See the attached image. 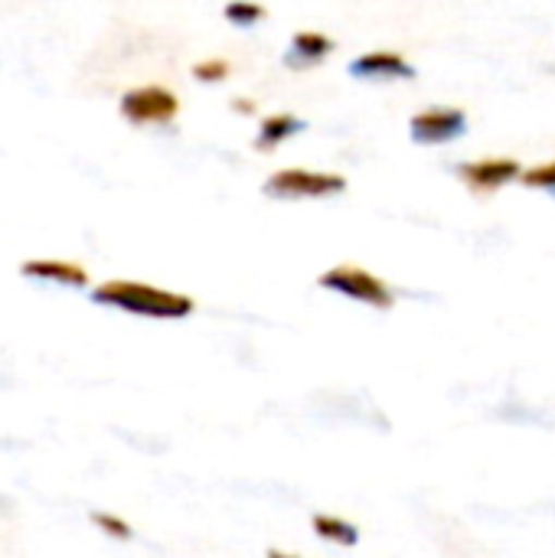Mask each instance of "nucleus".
<instances>
[{
    "label": "nucleus",
    "instance_id": "nucleus-1",
    "mask_svg": "<svg viewBox=\"0 0 555 558\" xmlns=\"http://www.w3.org/2000/svg\"><path fill=\"white\" fill-rule=\"evenodd\" d=\"M92 301L137 314V317H154V320H180V317H190L196 307L193 298L164 291V288H154L144 281H105L95 288Z\"/></svg>",
    "mask_w": 555,
    "mask_h": 558
},
{
    "label": "nucleus",
    "instance_id": "nucleus-2",
    "mask_svg": "<svg viewBox=\"0 0 555 558\" xmlns=\"http://www.w3.org/2000/svg\"><path fill=\"white\" fill-rule=\"evenodd\" d=\"M321 288H327L334 294H343V298H350L357 304L376 307V311H389L396 304L393 288L379 275H373V271H366L360 265H334L330 271L321 275Z\"/></svg>",
    "mask_w": 555,
    "mask_h": 558
},
{
    "label": "nucleus",
    "instance_id": "nucleus-3",
    "mask_svg": "<svg viewBox=\"0 0 555 558\" xmlns=\"http://www.w3.org/2000/svg\"><path fill=\"white\" fill-rule=\"evenodd\" d=\"M343 190H347V180L340 173H321V170H304V167L278 170L265 183V193L275 199H327Z\"/></svg>",
    "mask_w": 555,
    "mask_h": 558
},
{
    "label": "nucleus",
    "instance_id": "nucleus-4",
    "mask_svg": "<svg viewBox=\"0 0 555 558\" xmlns=\"http://www.w3.org/2000/svg\"><path fill=\"white\" fill-rule=\"evenodd\" d=\"M180 111V101L164 85H141L121 98V114L131 124H170Z\"/></svg>",
    "mask_w": 555,
    "mask_h": 558
},
{
    "label": "nucleus",
    "instance_id": "nucleus-5",
    "mask_svg": "<svg viewBox=\"0 0 555 558\" xmlns=\"http://www.w3.org/2000/svg\"><path fill=\"white\" fill-rule=\"evenodd\" d=\"M412 141L415 144H448L455 137L464 134L468 128V114L461 108H448V105H435V108H425L419 111L412 121Z\"/></svg>",
    "mask_w": 555,
    "mask_h": 558
},
{
    "label": "nucleus",
    "instance_id": "nucleus-6",
    "mask_svg": "<svg viewBox=\"0 0 555 558\" xmlns=\"http://www.w3.org/2000/svg\"><path fill=\"white\" fill-rule=\"evenodd\" d=\"M458 177L474 190V193H494L514 180L523 177V167L514 157H481V160H464L458 163Z\"/></svg>",
    "mask_w": 555,
    "mask_h": 558
},
{
    "label": "nucleus",
    "instance_id": "nucleus-7",
    "mask_svg": "<svg viewBox=\"0 0 555 558\" xmlns=\"http://www.w3.org/2000/svg\"><path fill=\"white\" fill-rule=\"evenodd\" d=\"M350 72L357 78H412L415 65L406 56L393 52V49H376V52H366V56L353 59Z\"/></svg>",
    "mask_w": 555,
    "mask_h": 558
},
{
    "label": "nucleus",
    "instance_id": "nucleus-8",
    "mask_svg": "<svg viewBox=\"0 0 555 558\" xmlns=\"http://www.w3.org/2000/svg\"><path fill=\"white\" fill-rule=\"evenodd\" d=\"M23 275L26 278H43V281H56V284H65V288H85L88 284V275L82 265H72V262H59V258H33L23 265Z\"/></svg>",
    "mask_w": 555,
    "mask_h": 558
},
{
    "label": "nucleus",
    "instance_id": "nucleus-9",
    "mask_svg": "<svg viewBox=\"0 0 555 558\" xmlns=\"http://www.w3.org/2000/svg\"><path fill=\"white\" fill-rule=\"evenodd\" d=\"M334 52V39L317 33V29H304L291 39V56L288 65H311V62H324Z\"/></svg>",
    "mask_w": 555,
    "mask_h": 558
},
{
    "label": "nucleus",
    "instance_id": "nucleus-10",
    "mask_svg": "<svg viewBox=\"0 0 555 558\" xmlns=\"http://www.w3.org/2000/svg\"><path fill=\"white\" fill-rule=\"evenodd\" d=\"M311 526H314V533H317L324 543L347 546V549L360 543V530H357L350 520H343V517H334V513H317V517L311 520Z\"/></svg>",
    "mask_w": 555,
    "mask_h": 558
},
{
    "label": "nucleus",
    "instance_id": "nucleus-11",
    "mask_svg": "<svg viewBox=\"0 0 555 558\" xmlns=\"http://www.w3.org/2000/svg\"><path fill=\"white\" fill-rule=\"evenodd\" d=\"M301 128H304V121H298V118H291V114H272V118L262 121L258 137H255V147H258V150H272V147L285 144L291 134H298Z\"/></svg>",
    "mask_w": 555,
    "mask_h": 558
},
{
    "label": "nucleus",
    "instance_id": "nucleus-12",
    "mask_svg": "<svg viewBox=\"0 0 555 558\" xmlns=\"http://www.w3.org/2000/svg\"><path fill=\"white\" fill-rule=\"evenodd\" d=\"M262 16H265V7L262 3H252V0H232V3H226V20L229 23L255 26Z\"/></svg>",
    "mask_w": 555,
    "mask_h": 558
},
{
    "label": "nucleus",
    "instance_id": "nucleus-13",
    "mask_svg": "<svg viewBox=\"0 0 555 558\" xmlns=\"http://www.w3.org/2000/svg\"><path fill=\"white\" fill-rule=\"evenodd\" d=\"M520 183L533 186V190H546V193H555V160L550 163H540V167H530L523 170Z\"/></svg>",
    "mask_w": 555,
    "mask_h": 558
},
{
    "label": "nucleus",
    "instance_id": "nucleus-14",
    "mask_svg": "<svg viewBox=\"0 0 555 558\" xmlns=\"http://www.w3.org/2000/svg\"><path fill=\"white\" fill-rule=\"evenodd\" d=\"M92 523H95L105 536H111V539H131V526H128L121 517H114V513H92Z\"/></svg>",
    "mask_w": 555,
    "mask_h": 558
},
{
    "label": "nucleus",
    "instance_id": "nucleus-15",
    "mask_svg": "<svg viewBox=\"0 0 555 558\" xmlns=\"http://www.w3.org/2000/svg\"><path fill=\"white\" fill-rule=\"evenodd\" d=\"M193 75L200 78V82H222L226 75H229V62L226 59H203V62H196L193 65Z\"/></svg>",
    "mask_w": 555,
    "mask_h": 558
},
{
    "label": "nucleus",
    "instance_id": "nucleus-16",
    "mask_svg": "<svg viewBox=\"0 0 555 558\" xmlns=\"http://www.w3.org/2000/svg\"><path fill=\"white\" fill-rule=\"evenodd\" d=\"M268 558H301V556H291V553H281V549H272Z\"/></svg>",
    "mask_w": 555,
    "mask_h": 558
}]
</instances>
